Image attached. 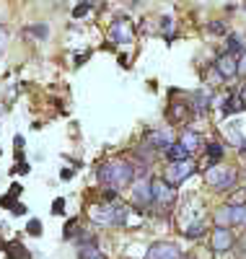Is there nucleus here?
<instances>
[{
    "label": "nucleus",
    "mask_w": 246,
    "mask_h": 259,
    "mask_svg": "<svg viewBox=\"0 0 246 259\" xmlns=\"http://www.w3.org/2000/svg\"><path fill=\"white\" fill-rule=\"evenodd\" d=\"M96 177L104 187H111V189H125L132 184V179H135V166H132L130 161H106L99 166Z\"/></svg>",
    "instance_id": "1"
},
{
    "label": "nucleus",
    "mask_w": 246,
    "mask_h": 259,
    "mask_svg": "<svg viewBox=\"0 0 246 259\" xmlns=\"http://www.w3.org/2000/svg\"><path fill=\"white\" fill-rule=\"evenodd\" d=\"M127 205H96L91 207V221L99 226H127Z\"/></svg>",
    "instance_id": "2"
},
{
    "label": "nucleus",
    "mask_w": 246,
    "mask_h": 259,
    "mask_svg": "<svg viewBox=\"0 0 246 259\" xmlns=\"http://www.w3.org/2000/svg\"><path fill=\"white\" fill-rule=\"evenodd\" d=\"M176 197L174 187L166 179H150V207L155 210H169Z\"/></svg>",
    "instance_id": "3"
},
{
    "label": "nucleus",
    "mask_w": 246,
    "mask_h": 259,
    "mask_svg": "<svg viewBox=\"0 0 246 259\" xmlns=\"http://www.w3.org/2000/svg\"><path fill=\"white\" fill-rule=\"evenodd\" d=\"M194 171H197V163H192L189 158H184V161H169L163 179H166L171 187H179L184 179H189Z\"/></svg>",
    "instance_id": "4"
},
{
    "label": "nucleus",
    "mask_w": 246,
    "mask_h": 259,
    "mask_svg": "<svg viewBox=\"0 0 246 259\" xmlns=\"http://www.w3.org/2000/svg\"><path fill=\"white\" fill-rule=\"evenodd\" d=\"M236 171L233 168H223V166H213L210 171H208V184L213 187V189H218V192H228V189H233L236 187Z\"/></svg>",
    "instance_id": "5"
},
{
    "label": "nucleus",
    "mask_w": 246,
    "mask_h": 259,
    "mask_svg": "<svg viewBox=\"0 0 246 259\" xmlns=\"http://www.w3.org/2000/svg\"><path fill=\"white\" fill-rule=\"evenodd\" d=\"M132 205H135L138 210L150 207V179L148 177L132 179Z\"/></svg>",
    "instance_id": "6"
},
{
    "label": "nucleus",
    "mask_w": 246,
    "mask_h": 259,
    "mask_svg": "<svg viewBox=\"0 0 246 259\" xmlns=\"http://www.w3.org/2000/svg\"><path fill=\"white\" fill-rule=\"evenodd\" d=\"M210 241H213V251L226 254V251L233 249L236 236H233L231 226H215V231H213V236H210Z\"/></svg>",
    "instance_id": "7"
},
{
    "label": "nucleus",
    "mask_w": 246,
    "mask_h": 259,
    "mask_svg": "<svg viewBox=\"0 0 246 259\" xmlns=\"http://www.w3.org/2000/svg\"><path fill=\"white\" fill-rule=\"evenodd\" d=\"M109 39L114 45H127L132 41V26H130V18H117L114 24L109 26Z\"/></svg>",
    "instance_id": "8"
},
{
    "label": "nucleus",
    "mask_w": 246,
    "mask_h": 259,
    "mask_svg": "<svg viewBox=\"0 0 246 259\" xmlns=\"http://www.w3.org/2000/svg\"><path fill=\"white\" fill-rule=\"evenodd\" d=\"M145 259H182V251H179L174 244H169V241H158V244H153L148 249Z\"/></svg>",
    "instance_id": "9"
},
{
    "label": "nucleus",
    "mask_w": 246,
    "mask_h": 259,
    "mask_svg": "<svg viewBox=\"0 0 246 259\" xmlns=\"http://www.w3.org/2000/svg\"><path fill=\"white\" fill-rule=\"evenodd\" d=\"M171 143H174V138H171L169 130H150V133H145V148L166 150Z\"/></svg>",
    "instance_id": "10"
},
{
    "label": "nucleus",
    "mask_w": 246,
    "mask_h": 259,
    "mask_svg": "<svg viewBox=\"0 0 246 259\" xmlns=\"http://www.w3.org/2000/svg\"><path fill=\"white\" fill-rule=\"evenodd\" d=\"M236 62H238V55L233 52H226V55H220L215 60V73L220 78H233L236 75Z\"/></svg>",
    "instance_id": "11"
},
{
    "label": "nucleus",
    "mask_w": 246,
    "mask_h": 259,
    "mask_svg": "<svg viewBox=\"0 0 246 259\" xmlns=\"http://www.w3.org/2000/svg\"><path fill=\"white\" fill-rule=\"evenodd\" d=\"M189 101H192V104H187L189 109H192L194 114H202L208 106H210V101H213V94H208V91H194V94H189Z\"/></svg>",
    "instance_id": "12"
},
{
    "label": "nucleus",
    "mask_w": 246,
    "mask_h": 259,
    "mask_svg": "<svg viewBox=\"0 0 246 259\" xmlns=\"http://www.w3.org/2000/svg\"><path fill=\"white\" fill-rule=\"evenodd\" d=\"M246 109V104L236 96V94H231L228 99H226V104H223V117H231V114H238V112H243Z\"/></svg>",
    "instance_id": "13"
},
{
    "label": "nucleus",
    "mask_w": 246,
    "mask_h": 259,
    "mask_svg": "<svg viewBox=\"0 0 246 259\" xmlns=\"http://www.w3.org/2000/svg\"><path fill=\"white\" fill-rule=\"evenodd\" d=\"M231 226H238V228H246V202H238V205H231Z\"/></svg>",
    "instance_id": "14"
},
{
    "label": "nucleus",
    "mask_w": 246,
    "mask_h": 259,
    "mask_svg": "<svg viewBox=\"0 0 246 259\" xmlns=\"http://www.w3.org/2000/svg\"><path fill=\"white\" fill-rule=\"evenodd\" d=\"M166 156H169V161H184V158H189L192 153H189L182 143H171V145L166 148Z\"/></svg>",
    "instance_id": "15"
},
{
    "label": "nucleus",
    "mask_w": 246,
    "mask_h": 259,
    "mask_svg": "<svg viewBox=\"0 0 246 259\" xmlns=\"http://www.w3.org/2000/svg\"><path fill=\"white\" fill-rule=\"evenodd\" d=\"M179 143H182L187 150H189V153H194V150L199 148V145H202V138H199L197 133H189V130H187V133H182V138H179Z\"/></svg>",
    "instance_id": "16"
},
{
    "label": "nucleus",
    "mask_w": 246,
    "mask_h": 259,
    "mask_svg": "<svg viewBox=\"0 0 246 259\" xmlns=\"http://www.w3.org/2000/svg\"><path fill=\"white\" fill-rule=\"evenodd\" d=\"M21 192H24V187H21V184H11V189L3 194V197H0V205L11 210V207H13V202L18 200V194H21Z\"/></svg>",
    "instance_id": "17"
},
{
    "label": "nucleus",
    "mask_w": 246,
    "mask_h": 259,
    "mask_svg": "<svg viewBox=\"0 0 246 259\" xmlns=\"http://www.w3.org/2000/svg\"><path fill=\"white\" fill-rule=\"evenodd\" d=\"M78 259H106L101 249H96V244H83L78 249Z\"/></svg>",
    "instance_id": "18"
},
{
    "label": "nucleus",
    "mask_w": 246,
    "mask_h": 259,
    "mask_svg": "<svg viewBox=\"0 0 246 259\" xmlns=\"http://www.w3.org/2000/svg\"><path fill=\"white\" fill-rule=\"evenodd\" d=\"M208 161H210V166H215V163H220L223 161V145L220 143H210L208 145Z\"/></svg>",
    "instance_id": "19"
},
{
    "label": "nucleus",
    "mask_w": 246,
    "mask_h": 259,
    "mask_svg": "<svg viewBox=\"0 0 246 259\" xmlns=\"http://www.w3.org/2000/svg\"><path fill=\"white\" fill-rule=\"evenodd\" d=\"M215 226H231V205H223L215 210Z\"/></svg>",
    "instance_id": "20"
},
{
    "label": "nucleus",
    "mask_w": 246,
    "mask_h": 259,
    "mask_svg": "<svg viewBox=\"0 0 246 259\" xmlns=\"http://www.w3.org/2000/svg\"><path fill=\"white\" fill-rule=\"evenodd\" d=\"M187 112H189V106H187V104H169V112H166V114H169L174 122H179Z\"/></svg>",
    "instance_id": "21"
},
{
    "label": "nucleus",
    "mask_w": 246,
    "mask_h": 259,
    "mask_svg": "<svg viewBox=\"0 0 246 259\" xmlns=\"http://www.w3.org/2000/svg\"><path fill=\"white\" fill-rule=\"evenodd\" d=\"M246 50V41H243V36H238V34H231V39H228V52H233V55H241Z\"/></svg>",
    "instance_id": "22"
},
{
    "label": "nucleus",
    "mask_w": 246,
    "mask_h": 259,
    "mask_svg": "<svg viewBox=\"0 0 246 259\" xmlns=\"http://www.w3.org/2000/svg\"><path fill=\"white\" fill-rule=\"evenodd\" d=\"M205 231H208L205 223H192V226L184 228V236L187 239H199V236H205Z\"/></svg>",
    "instance_id": "23"
},
{
    "label": "nucleus",
    "mask_w": 246,
    "mask_h": 259,
    "mask_svg": "<svg viewBox=\"0 0 246 259\" xmlns=\"http://www.w3.org/2000/svg\"><path fill=\"white\" fill-rule=\"evenodd\" d=\"M6 251H8V259H31V254L21 246V244H11Z\"/></svg>",
    "instance_id": "24"
},
{
    "label": "nucleus",
    "mask_w": 246,
    "mask_h": 259,
    "mask_svg": "<svg viewBox=\"0 0 246 259\" xmlns=\"http://www.w3.org/2000/svg\"><path fill=\"white\" fill-rule=\"evenodd\" d=\"M233 251H236L238 259H246V233L241 236L238 241H233Z\"/></svg>",
    "instance_id": "25"
},
{
    "label": "nucleus",
    "mask_w": 246,
    "mask_h": 259,
    "mask_svg": "<svg viewBox=\"0 0 246 259\" xmlns=\"http://www.w3.org/2000/svg\"><path fill=\"white\" fill-rule=\"evenodd\" d=\"M75 233H78V218H70L68 226H65V239H75Z\"/></svg>",
    "instance_id": "26"
},
{
    "label": "nucleus",
    "mask_w": 246,
    "mask_h": 259,
    "mask_svg": "<svg viewBox=\"0 0 246 259\" xmlns=\"http://www.w3.org/2000/svg\"><path fill=\"white\" fill-rule=\"evenodd\" d=\"M26 31H31V34H34V36H39V39H47V34H50L47 24H36V26H29Z\"/></svg>",
    "instance_id": "27"
},
{
    "label": "nucleus",
    "mask_w": 246,
    "mask_h": 259,
    "mask_svg": "<svg viewBox=\"0 0 246 259\" xmlns=\"http://www.w3.org/2000/svg\"><path fill=\"white\" fill-rule=\"evenodd\" d=\"M26 233H29V236H42V223H39L36 218H31V221L26 223Z\"/></svg>",
    "instance_id": "28"
},
{
    "label": "nucleus",
    "mask_w": 246,
    "mask_h": 259,
    "mask_svg": "<svg viewBox=\"0 0 246 259\" xmlns=\"http://www.w3.org/2000/svg\"><path fill=\"white\" fill-rule=\"evenodd\" d=\"M236 75H243V78H246V50L238 55V62H236Z\"/></svg>",
    "instance_id": "29"
},
{
    "label": "nucleus",
    "mask_w": 246,
    "mask_h": 259,
    "mask_svg": "<svg viewBox=\"0 0 246 259\" xmlns=\"http://www.w3.org/2000/svg\"><path fill=\"white\" fill-rule=\"evenodd\" d=\"M208 31L210 34H226V24L223 21H213V24H208Z\"/></svg>",
    "instance_id": "30"
},
{
    "label": "nucleus",
    "mask_w": 246,
    "mask_h": 259,
    "mask_svg": "<svg viewBox=\"0 0 246 259\" xmlns=\"http://www.w3.org/2000/svg\"><path fill=\"white\" fill-rule=\"evenodd\" d=\"M29 171H31V166H29L26 161H18V163L11 168V174H29Z\"/></svg>",
    "instance_id": "31"
},
{
    "label": "nucleus",
    "mask_w": 246,
    "mask_h": 259,
    "mask_svg": "<svg viewBox=\"0 0 246 259\" xmlns=\"http://www.w3.org/2000/svg\"><path fill=\"white\" fill-rule=\"evenodd\" d=\"M161 29H163L166 39H171V31H174V18H161Z\"/></svg>",
    "instance_id": "32"
},
{
    "label": "nucleus",
    "mask_w": 246,
    "mask_h": 259,
    "mask_svg": "<svg viewBox=\"0 0 246 259\" xmlns=\"http://www.w3.org/2000/svg\"><path fill=\"white\" fill-rule=\"evenodd\" d=\"M52 215H65V200L62 197H57L52 202Z\"/></svg>",
    "instance_id": "33"
},
{
    "label": "nucleus",
    "mask_w": 246,
    "mask_h": 259,
    "mask_svg": "<svg viewBox=\"0 0 246 259\" xmlns=\"http://www.w3.org/2000/svg\"><path fill=\"white\" fill-rule=\"evenodd\" d=\"M11 212H13V215H26V212H29V207H26L24 202H18V200H16V202H13V207H11Z\"/></svg>",
    "instance_id": "34"
},
{
    "label": "nucleus",
    "mask_w": 246,
    "mask_h": 259,
    "mask_svg": "<svg viewBox=\"0 0 246 259\" xmlns=\"http://www.w3.org/2000/svg\"><path fill=\"white\" fill-rule=\"evenodd\" d=\"M88 8H91V6L83 3V6H78V8L73 11V16H75V18H80V16H86V13H88Z\"/></svg>",
    "instance_id": "35"
},
{
    "label": "nucleus",
    "mask_w": 246,
    "mask_h": 259,
    "mask_svg": "<svg viewBox=\"0 0 246 259\" xmlns=\"http://www.w3.org/2000/svg\"><path fill=\"white\" fill-rule=\"evenodd\" d=\"M6 41H8V31H6L3 26H0V52L6 50Z\"/></svg>",
    "instance_id": "36"
},
{
    "label": "nucleus",
    "mask_w": 246,
    "mask_h": 259,
    "mask_svg": "<svg viewBox=\"0 0 246 259\" xmlns=\"http://www.w3.org/2000/svg\"><path fill=\"white\" fill-rule=\"evenodd\" d=\"M73 174H75L73 168H62V171H60V179H73Z\"/></svg>",
    "instance_id": "37"
},
{
    "label": "nucleus",
    "mask_w": 246,
    "mask_h": 259,
    "mask_svg": "<svg viewBox=\"0 0 246 259\" xmlns=\"http://www.w3.org/2000/svg\"><path fill=\"white\" fill-rule=\"evenodd\" d=\"M13 143H16V148H18V150L24 148V138H21V135H16V138H13Z\"/></svg>",
    "instance_id": "38"
},
{
    "label": "nucleus",
    "mask_w": 246,
    "mask_h": 259,
    "mask_svg": "<svg viewBox=\"0 0 246 259\" xmlns=\"http://www.w3.org/2000/svg\"><path fill=\"white\" fill-rule=\"evenodd\" d=\"M184 259H192V256H184Z\"/></svg>",
    "instance_id": "39"
},
{
    "label": "nucleus",
    "mask_w": 246,
    "mask_h": 259,
    "mask_svg": "<svg viewBox=\"0 0 246 259\" xmlns=\"http://www.w3.org/2000/svg\"><path fill=\"white\" fill-rule=\"evenodd\" d=\"M243 8H246V3H243Z\"/></svg>",
    "instance_id": "40"
}]
</instances>
